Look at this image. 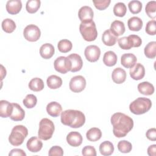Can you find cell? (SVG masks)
Here are the masks:
<instances>
[{
  "instance_id": "obj_1",
  "label": "cell",
  "mask_w": 156,
  "mask_h": 156,
  "mask_svg": "<svg viewBox=\"0 0 156 156\" xmlns=\"http://www.w3.org/2000/svg\"><path fill=\"white\" fill-rule=\"evenodd\" d=\"M110 121L113 126V133L117 138L126 136L133 127V119L120 112L114 113L111 117Z\"/></svg>"
},
{
  "instance_id": "obj_2",
  "label": "cell",
  "mask_w": 156,
  "mask_h": 156,
  "mask_svg": "<svg viewBox=\"0 0 156 156\" xmlns=\"http://www.w3.org/2000/svg\"><path fill=\"white\" fill-rule=\"evenodd\" d=\"M61 122L63 124L71 128H79L85 122V115L77 110H66L61 113Z\"/></svg>"
},
{
  "instance_id": "obj_3",
  "label": "cell",
  "mask_w": 156,
  "mask_h": 156,
  "mask_svg": "<svg viewBox=\"0 0 156 156\" xmlns=\"http://www.w3.org/2000/svg\"><path fill=\"white\" fill-rule=\"evenodd\" d=\"M27 135L28 130L25 126L17 125L12 129L9 136V141L12 145L18 146L23 144Z\"/></svg>"
},
{
  "instance_id": "obj_4",
  "label": "cell",
  "mask_w": 156,
  "mask_h": 156,
  "mask_svg": "<svg viewBox=\"0 0 156 156\" xmlns=\"http://www.w3.org/2000/svg\"><path fill=\"white\" fill-rule=\"evenodd\" d=\"M152 107L151 101L146 98H138L130 103L129 109L135 115H141L148 112Z\"/></svg>"
},
{
  "instance_id": "obj_5",
  "label": "cell",
  "mask_w": 156,
  "mask_h": 156,
  "mask_svg": "<svg viewBox=\"0 0 156 156\" xmlns=\"http://www.w3.org/2000/svg\"><path fill=\"white\" fill-rule=\"evenodd\" d=\"M80 32L83 38L87 41H92L96 40L98 36L95 23L93 21L89 22H81L79 26Z\"/></svg>"
},
{
  "instance_id": "obj_6",
  "label": "cell",
  "mask_w": 156,
  "mask_h": 156,
  "mask_svg": "<svg viewBox=\"0 0 156 156\" xmlns=\"http://www.w3.org/2000/svg\"><path fill=\"white\" fill-rule=\"evenodd\" d=\"M54 130L55 127L53 122L48 118H43L39 124L38 138L43 140H48L51 138Z\"/></svg>"
},
{
  "instance_id": "obj_7",
  "label": "cell",
  "mask_w": 156,
  "mask_h": 156,
  "mask_svg": "<svg viewBox=\"0 0 156 156\" xmlns=\"http://www.w3.org/2000/svg\"><path fill=\"white\" fill-rule=\"evenodd\" d=\"M23 35L26 40L34 42L39 40L41 36V31L39 27L34 24L27 25L23 30Z\"/></svg>"
},
{
  "instance_id": "obj_8",
  "label": "cell",
  "mask_w": 156,
  "mask_h": 156,
  "mask_svg": "<svg viewBox=\"0 0 156 156\" xmlns=\"http://www.w3.org/2000/svg\"><path fill=\"white\" fill-rule=\"evenodd\" d=\"M54 66L55 69L61 74H65L71 71V63L69 59L64 56L57 57L54 62Z\"/></svg>"
},
{
  "instance_id": "obj_9",
  "label": "cell",
  "mask_w": 156,
  "mask_h": 156,
  "mask_svg": "<svg viewBox=\"0 0 156 156\" xmlns=\"http://www.w3.org/2000/svg\"><path fill=\"white\" fill-rule=\"evenodd\" d=\"M70 90L74 93H80L86 87V80L82 76H76L72 77L69 83Z\"/></svg>"
},
{
  "instance_id": "obj_10",
  "label": "cell",
  "mask_w": 156,
  "mask_h": 156,
  "mask_svg": "<svg viewBox=\"0 0 156 156\" xmlns=\"http://www.w3.org/2000/svg\"><path fill=\"white\" fill-rule=\"evenodd\" d=\"M85 58L90 62H95L99 58L101 50L96 45H90L86 47L84 51Z\"/></svg>"
},
{
  "instance_id": "obj_11",
  "label": "cell",
  "mask_w": 156,
  "mask_h": 156,
  "mask_svg": "<svg viewBox=\"0 0 156 156\" xmlns=\"http://www.w3.org/2000/svg\"><path fill=\"white\" fill-rule=\"evenodd\" d=\"M93 9L87 5L82 7L78 12V16L81 22H89L93 21Z\"/></svg>"
},
{
  "instance_id": "obj_12",
  "label": "cell",
  "mask_w": 156,
  "mask_h": 156,
  "mask_svg": "<svg viewBox=\"0 0 156 156\" xmlns=\"http://www.w3.org/2000/svg\"><path fill=\"white\" fill-rule=\"evenodd\" d=\"M129 74L130 77L136 80L143 79L145 75V69L144 66L140 63H136L130 69Z\"/></svg>"
},
{
  "instance_id": "obj_13",
  "label": "cell",
  "mask_w": 156,
  "mask_h": 156,
  "mask_svg": "<svg viewBox=\"0 0 156 156\" xmlns=\"http://www.w3.org/2000/svg\"><path fill=\"white\" fill-rule=\"evenodd\" d=\"M71 63V71L73 73L80 71L83 66V61L81 57L77 54H71L67 57Z\"/></svg>"
},
{
  "instance_id": "obj_14",
  "label": "cell",
  "mask_w": 156,
  "mask_h": 156,
  "mask_svg": "<svg viewBox=\"0 0 156 156\" xmlns=\"http://www.w3.org/2000/svg\"><path fill=\"white\" fill-rule=\"evenodd\" d=\"M26 146L31 152H38L41 149L43 143L38 137L32 136L27 140Z\"/></svg>"
},
{
  "instance_id": "obj_15",
  "label": "cell",
  "mask_w": 156,
  "mask_h": 156,
  "mask_svg": "<svg viewBox=\"0 0 156 156\" xmlns=\"http://www.w3.org/2000/svg\"><path fill=\"white\" fill-rule=\"evenodd\" d=\"M83 141L81 134L78 132H71L66 136V141L71 146H79Z\"/></svg>"
},
{
  "instance_id": "obj_16",
  "label": "cell",
  "mask_w": 156,
  "mask_h": 156,
  "mask_svg": "<svg viewBox=\"0 0 156 156\" xmlns=\"http://www.w3.org/2000/svg\"><path fill=\"white\" fill-rule=\"evenodd\" d=\"M136 56L132 53L124 54L121 57V63L126 68H132L136 64Z\"/></svg>"
},
{
  "instance_id": "obj_17",
  "label": "cell",
  "mask_w": 156,
  "mask_h": 156,
  "mask_svg": "<svg viewBox=\"0 0 156 156\" xmlns=\"http://www.w3.org/2000/svg\"><path fill=\"white\" fill-rule=\"evenodd\" d=\"M22 8V2L20 0H10L6 3V10L11 15L18 13Z\"/></svg>"
},
{
  "instance_id": "obj_18",
  "label": "cell",
  "mask_w": 156,
  "mask_h": 156,
  "mask_svg": "<svg viewBox=\"0 0 156 156\" xmlns=\"http://www.w3.org/2000/svg\"><path fill=\"white\" fill-rule=\"evenodd\" d=\"M13 111L10 116V118L15 121H22L25 116L24 110L22 107L16 103H12Z\"/></svg>"
},
{
  "instance_id": "obj_19",
  "label": "cell",
  "mask_w": 156,
  "mask_h": 156,
  "mask_svg": "<svg viewBox=\"0 0 156 156\" xmlns=\"http://www.w3.org/2000/svg\"><path fill=\"white\" fill-rule=\"evenodd\" d=\"M126 72L121 68H115L112 73V78L113 81L118 84H121L123 83L126 79Z\"/></svg>"
},
{
  "instance_id": "obj_20",
  "label": "cell",
  "mask_w": 156,
  "mask_h": 156,
  "mask_svg": "<svg viewBox=\"0 0 156 156\" xmlns=\"http://www.w3.org/2000/svg\"><path fill=\"white\" fill-rule=\"evenodd\" d=\"M109 30L115 36L117 37L122 35L125 32L124 23L119 20H115L112 23Z\"/></svg>"
},
{
  "instance_id": "obj_21",
  "label": "cell",
  "mask_w": 156,
  "mask_h": 156,
  "mask_svg": "<svg viewBox=\"0 0 156 156\" xmlns=\"http://www.w3.org/2000/svg\"><path fill=\"white\" fill-rule=\"evenodd\" d=\"M46 111L50 116L52 117H57L60 115L62 111V107L58 102L53 101L49 102L47 105Z\"/></svg>"
},
{
  "instance_id": "obj_22",
  "label": "cell",
  "mask_w": 156,
  "mask_h": 156,
  "mask_svg": "<svg viewBox=\"0 0 156 156\" xmlns=\"http://www.w3.org/2000/svg\"><path fill=\"white\" fill-rule=\"evenodd\" d=\"M13 111L12 104L7 101H0V116L2 118L10 117Z\"/></svg>"
},
{
  "instance_id": "obj_23",
  "label": "cell",
  "mask_w": 156,
  "mask_h": 156,
  "mask_svg": "<svg viewBox=\"0 0 156 156\" xmlns=\"http://www.w3.org/2000/svg\"><path fill=\"white\" fill-rule=\"evenodd\" d=\"M55 52V49L50 43L43 44L40 48V54L44 59L51 58Z\"/></svg>"
},
{
  "instance_id": "obj_24",
  "label": "cell",
  "mask_w": 156,
  "mask_h": 156,
  "mask_svg": "<svg viewBox=\"0 0 156 156\" xmlns=\"http://www.w3.org/2000/svg\"><path fill=\"white\" fill-rule=\"evenodd\" d=\"M138 91L144 95H151L154 92V85L149 82H143L138 85Z\"/></svg>"
},
{
  "instance_id": "obj_25",
  "label": "cell",
  "mask_w": 156,
  "mask_h": 156,
  "mask_svg": "<svg viewBox=\"0 0 156 156\" xmlns=\"http://www.w3.org/2000/svg\"><path fill=\"white\" fill-rule=\"evenodd\" d=\"M128 27L132 31H139L143 27V21L137 16H133L129 19L127 21Z\"/></svg>"
},
{
  "instance_id": "obj_26",
  "label": "cell",
  "mask_w": 156,
  "mask_h": 156,
  "mask_svg": "<svg viewBox=\"0 0 156 156\" xmlns=\"http://www.w3.org/2000/svg\"><path fill=\"white\" fill-rule=\"evenodd\" d=\"M118 39V37L115 36L109 29L105 30L102 36V40L104 44L108 46H113Z\"/></svg>"
},
{
  "instance_id": "obj_27",
  "label": "cell",
  "mask_w": 156,
  "mask_h": 156,
  "mask_svg": "<svg viewBox=\"0 0 156 156\" xmlns=\"http://www.w3.org/2000/svg\"><path fill=\"white\" fill-rule=\"evenodd\" d=\"M117 55L112 51H108L105 52L103 57V62L107 66H113L117 62Z\"/></svg>"
},
{
  "instance_id": "obj_28",
  "label": "cell",
  "mask_w": 156,
  "mask_h": 156,
  "mask_svg": "<svg viewBox=\"0 0 156 156\" xmlns=\"http://www.w3.org/2000/svg\"><path fill=\"white\" fill-rule=\"evenodd\" d=\"M99 151L102 155H110L113 153L114 151L113 144L109 141H105L101 143L99 146Z\"/></svg>"
},
{
  "instance_id": "obj_29",
  "label": "cell",
  "mask_w": 156,
  "mask_h": 156,
  "mask_svg": "<svg viewBox=\"0 0 156 156\" xmlns=\"http://www.w3.org/2000/svg\"><path fill=\"white\" fill-rule=\"evenodd\" d=\"M46 83L49 88L57 89L62 86V79L58 76L51 75L48 77Z\"/></svg>"
},
{
  "instance_id": "obj_30",
  "label": "cell",
  "mask_w": 156,
  "mask_h": 156,
  "mask_svg": "<svg viewBox=\"0 0 156 156\" xmlns=\"http://www.w3.org/2000/svg\"><path fill=\"white\" fill-rule=\"evenodd\" d=\"M118 42L119 46L124 50H129L134 47V43L130 35L118 38Z\"/></svg>"
},
{
  "instance_id": "obj_31",
  "label": "cell",
  "mask_w": 156,
  "mask_h": 156,
  "mask_svg": "<svg viewBox=\"0 0 156 156\" xmlns=\"http://www.w3.org/2000/svg\"><path fill=\"white\" fill-rule=\"evenodd\" d=\"M87 138L90 141H96L102 136L101 130L98 127H93L90 129L86 133Z\"/></svg>"
},
{
  "instance_id": "obj_32",
  "label": "cell",
  "mask_w": 156,
  "mask_h": 156,
  "mask_svg": "<svg viewBox=\"0 0 156 156\" xmlns=\"http://www.w3.org/2000/svg\"><path fill=\"white\" fill-rule=\"evenodd\" d=\"M29 88L34 91H41L44 87L43 80L38 77L33 78L29 83Z\"/></svg>"
},
{
  "instance_id": "obj_33",
  "label": "cell",
  "mask_w": 156,
  "mask_h": 156,
  "mask_svg": "<svg viewBox=\"0 0 156 156\" xmlns=\"http://www.w3.org/2000/svg\"><path fill=\"white\" fill-rule=\"evenodd\" d=\"M144 55L149 58H154L156 56V42L151 41L148 43L144 49Z\"/></svg>"
},
{
  "instance_id": "obj_34",
  "label": "cell",
  "mask_w": 156,
  "mask_h": 156,
  "mask_svg": "<svg viewBox=\"0 0 156 156\" xmlns=\"http://www.w3.org/2000/svg\"><path fill=\"white\" fill-rule=\"evenodd\" d=\"M41 1L40 0H29L26 2V9L29 13H34L40 7Z\"/></svg>"
},
{
  "instance_id": "obj_35",
  "label": "cell",
  "mask_w": 156,
  "mask_h": 156,
  "mask_svg": "<svg viewBox=\"0 0 156 156\" xmlns=\"http://www.w3.org/2000/svg\"><path fill=\"white\" fill-rule=\"evenodd\" d=\"M2 29L6 33H12L16 29V24L10 18H6L2 22Z\"/></svg>"
},
{
  "instance_id": "obj_36",
  "label": "cell",
  "mask_w": 156,
  "mask_h": 156,
  "mask_svg": "<svg viewBox=\"0 0 156 156\" xmlns=\"http://www.w3.org/2000/svg\"><path fill=\"white\" fill-rule=\"evenodd\" d=\"M57 47L60 52L63 53H66L71 50L73 48V44L69 40L66 39H63L58 41Z\"/></svg>"
},
{
  "instance_id": "obj_37",
  "label": "cell",
  "mask_w": 156,
  "mask_h": 156,
  "mask_svg": "<svg viewBox=\"0 0 156 156\" xmlns=\"http://www.w3.org/2000/svg\"><path fill=\"white\" fill-rule=\"evenodd\" d=\"M145 11L149 17L155 19L156 17V1H151L148 2L146 5Z\"/></svg>"
},
{
  "instance_id": "obj_38",
  "label": "cell",
  "mask_w": 156,
  "mask_h": 156,
  "mask_svg": "<svg viewBox=\"0 0 156 156\" xmlns=\"http://www.w3.org/2000/svg\"><path fill=\"white\" fill-rule=\"evenodd\" d=\"M127 12V7L123 2H117L113 7V13L115 15L119 17L124 16Z\"/></svg>"
},
{
  "instance_id": "obj_39",
  "label": "cell",
  "mask_w": 156,
  "mask_h": 156,
  "mask_svg": "<svg viewBox=\"0 0 156 156\" xmlns=\"http://www.w3.org/2000/svg\"><path fill=\"white\" fill-rule=\"evenodd\" d=\"M23 104L27 108H32L34 107L37 102V97L32 94H27L23 99Z\"/></svg>"
},
{
  "instance_id": "obj_40",
  "label": "cell",
  "mask_w": 156,
  "mask_h": 156,
  "mask_svg": "<svg viewBox=\"0 0 156 156\" xmlns=\"http://www.w3.org/2000/svg\"><path fill=\"white\" fill-rule=\"evenodd\" d=\"M130 12L133 14H136L141 12L142 9V3L138 0L131 1L128 4Z\"/></svg>"
},
{
  "instance_id": "obj_41",
  "label": "cell",
  "mask_w": 156,
  "mask_h": 156,
  "mask_svg": "<svg viewBox=\"0 0 156 156\" xmlns=\"http://www.w3.org/2000/svg\"><path fill=\"white\" fill-rule=\"evenodd\" d=\"M118 149L122 153H129L132 151V144L127 140H121L118 143Z\"/></svg>"
},
{
  "instance_id": "obj_42",
  "label": "cell",
  "mask_w": 156,
  "mask_h": 156,
  "mask_svg": "<svg viewBox=\"0 0 156 156\" xmlns=\"http://www.w3.org/2000/svg\"><path fill=\"white\" fill-rule=\"evenodd\" d=\"M93 2L95 7L99 10H103L107 8L111 2L110 0H93Z\"/></svg>"
},
{
  "instance_id": "obj_43",
  "label": "cell",
  "mask_w": 156,
  "mask_h": 156,
  "mask_svg": "<svg viewBox=\"0 0 156 156\" xmlns=\"http://www.w3.org/2000/svg\"><path fill=\"white\" fill-rule=\"evenodd\" d=\"M146 32L150 35L156 34V21L155 20L149 21L146 26Z\"/></svg>"
},
{
  "instance_id": "obj_44",
  "label": "cell",
  "mask_w": 156,
  "mask_h": 156,
  "mask_svg": "<svg viewBox=\"0 0 156 156\" xmlns=\"http://www.w3.org/2000/svg\"><path fill=\"white\" fill-rule=\"evenodd\" d=\"M48 155L49 156H53V155L62 156L63 155V151L60 146H52L49 149Z\"/></svg>"
},
{
  "instance_id": "obj_45",
  "label": "cell",
  "mask_w": 156,
  "mask_h": 156,
  "mask_svg": "<svg viewBox=\"0 0 156 156\" xmlns=\"http://www.w3.org/2000/svg\"><path fill=\"white\" fill-rule=\"evenodd\" d=\"M82 154L83 155H91V156H96V151L95 148L91 146H85L82 151Z\"/></svg>"
},
{
  "instance_id": "obj_46",
  "label": "cell",
  "mask_w": 156,
  "mask_h": 156,
  "mask_svg": "<svg viewBox=\"0 0 156 156\" xmlns=\"http://www.w3.org/2000/svg\"><path fill=\"white\" fill-rule=\"evenodd\" d=\"M146 136L147 138L151 141L156 140V129L155 128H151L147 130L146 133Z\"/></svg>"
},
{
  "instance_id": "obj_47",
  "label": "cell",
  "mask_w": 156,
  "mask_h": 156,
  "mask_svg": "<svg viewBox=\"0 0 156 156\" xmlns=\"http://www.w3.org/2000/svg\"><path fill=\"white\" fill-rule=\"evenodd\" d=\"M9 156H13V155H20V156H26V154L25 152L21 149H13L11 150V151L9 154Z\"/></svg>"
},
{
  "instance_id": "obj_48",
  "label": "cell",
  "mask_w": 156,
  "mask_h": 156,
  "mask_svg": "<svg viewBox=\"0 0 156 156\" xmlns=\"http://www.w3.org/2000/svg\"><path fill=\"white\" fill-rule=\"evenodd\" d=\"M130 35L133 40V41L134 43V47L136 48V47L140 46L142 43V40L141 38L136 35Z\"/></svg>"
},
{
  "instance_id": "obj_49",
  "label": "cell",
  "mask_w": 156,
  "mask_h": 156,
  "mask_svg": "<svg viewBox=\"0 0 156 156\" xmlns=\"http://www.w3.org/2000/svg\"><path fill=\"white\" fill-rule=\"evenodd\" d=\"M147 154L149 156H155L156 155V145L152 144L147 148Z\"/></svg>"
},
{
  "instance_id": "obj_50",
  "label": "cell",
  "mask_w": 156,
  "mask_h": 156,
  "mask_svg": "<svg viewBox=\"0 0 156 156\" xmlns=\"http://www.w3.org/2000/svg\"><path fill=\"white\" fill-rule=\"evenodd\" d=\"M1 80H2L4 78V77H5L6 75V71L2 65H1Z\"/></svg>"
}]
</instances>
